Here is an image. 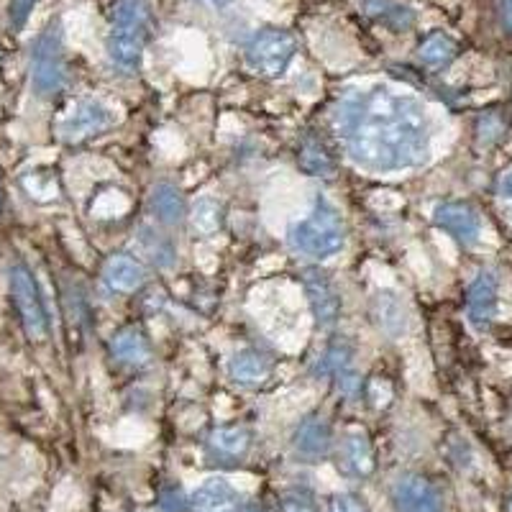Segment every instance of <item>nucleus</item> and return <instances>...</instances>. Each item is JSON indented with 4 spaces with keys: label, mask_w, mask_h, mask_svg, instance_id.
Masks as SVG:
<instances>
[{
    "label": "nucleus",
    "mask_w": 512,
    "mask_h": 512,
    "mask_svg": "<svg viewBox=\"0 0 512 512\" xmlns=\"http://www.w3.org/2000/svg\"><path fill=\"white\" fill-rule=\"evenodd\" d=\"M336 128L346 157L367 172L390 175L423 167L431 157L425 105L384 85L351 93L338 105Z\"/></svg>",
    "instance_id": "obj_1"
},
{
    "label": "nucleus",
    "mask_w": 512,
    "mask_h": 512,
    "mask_svg": "<svg viewBox=\"0 0 512 512\" xmlns=\"http://www.w3.org/2000/svg\"><path fill=\"white\" fill-rule=\"evenodd\" d=\"M287 244L305 259L328 262L346 246L344 218L323 195L315 200L310 216L297 221L287 233Z\"/></svg>",
    "instance_id": "obj_2"
},
{
    "label": "nucleus",
    "mask_w": 512,
    "mask_h": 512,
    "mask_svg": "<svg viewBox=\"0 0 512 512\" xmlns=\"http://www.w3.org/2000/svg\"><path fill=\"white\" fill-rule=\"evenodd\" d=\"M149 36V8L144 0H118L113 8L111 34H108V57L118 72L139 70L141 54Z\"/></svg>",
    "instance_id": "obj_3"
},
{
    "label": "nucleus",
    "mask_w": 512,
    "mask_h": 512,
    "mask_svg": "<svg viewBox=\"0 0 512 512\" xmlns=\"http://www.w3.org/2000/svg\"><path fill=\"white\" fill-rule=\"evenodd\" d=\"M67 82V64H64V36L62 24L52 21L41 31L31 52V85L39 98H54Z\"/></svg>",
    "instance_id": "obj_4"
},
{
    "label": "nucleus",
    "mask_w": 512,
    "mask_h": 512,
    "mask_svg": "<svg viewBox=\"0 0 512 512\" xmlns=\"http://www.w3.org/2000/svg\"><path fill=\"white\" fill-rule=\"evenodd\" d=\"M295 57V36L285 29H262L246 44V62L259 75L277 77Z\"/></svg>",
    "instance_id": "obj_5"
},
{
    "label": "nucleus",
    "mask_w": 512,
    "mask_h": 512,
    "mask_svg": "<svg viewBox=\"0 0 512 512\" xmlns=\"http://www.w3.org/2000/svg\"><path fill=\"white\" fill-rule=\"evenodd\" d=\"M8 282H11L13 303H16V310L18 315H21V323H24L26 333H29L34 341H41V338L47 336L49 323L34 274H31L24 264H13L11 274H8Z\"/></svg>",
    "instance_id": "obj_6"
},
{
    "label": "nucleus",
    "mask_w": 512,
    "mask_h": 512,
    "mask_svg": "<svg viewBox=\"0 0 512 512\" xmlns=\"http://www.w3.org/2000/svg\"><path fill=\"white\" fill-rule=\"evenodd\" d=\"M392 512H443V497L423 474H405L392 484Z\"/></svg>",
    "instance_id": "obj_7"
},
{
    "label": "nucleus",
    "mask_w": 512,
    "mask_h": 512,
    "mask_svg": "<svg viewBox=\"0 0 512 512\" xmlns=\"http://www.w3.org/2000/svg\"><path fill=\"white\" fill-rule=\"evenodd\" d=\"M113 123V113L108 105H103L100 100H80V103L67 113L62 123H59V134L64 141H82L88 136L100 134Z\"/></svg>",
    "instance_id": "obj_8"
},
{
    "label": "nucleus",
    "mask_w": 512,
    "mask_h": 512,
    "mask_svg": "<svg viewBox=\"0 0 512 512\" xmlns=\"http://www.w3.org/2000/svg\"><path fill=\"white\" fill-rule=\"evenodd\" d=\"M303 287L308 292L310 308H313L315 320L320 328L336 326L338 313H341V295H338L336 285L323 269L310 267L303 272Z\"/></svg>",
    "instance_id": "obj_9"
},
{
    "label": "nucleus",
    "mask_w": 512,
    "mask_h": 512,
    "mask_svg": "<svg viewBox=\"0 0 512 512\" xmlns=\"http://www.w3.org/2000/svg\"><path fill=\"white\" fill-rule=\"evenodd\" d=\"M433 221L438 228L454 236L459 244L474 246L482 236V218L477 210L466 203H441L433 210Z\"/></svg>",
    "instance_id": "obj_10"
},
{
    "label": "nucleus",
    "mask_w": 512,
    "mask_h": 512,
    "mask_svg": "<svg viewBox=\"0 0 512 512\" xmlns=\"http://www.w3.org/2000/svg\"><path fill=\"white\" fill-rule=\"evenodd\" d=\"M333 448V433L326 418L320 415H308L303 423L297 425L295 436H292V451L300 461L318 464L326 459Z\"/></svg>",
    "instance_id": "obj_11"
},
{
    "label": "nucleus",
    "mask_w": 512,
    "mask_h": 512,
    "mask_svg": "<svg viewBox=\"0 0 512 512\" xmlns=\"http://www.w3.org/2000/svg\"><path fill=\"white\" fill-rule=\"evenodd\" d=\"M497 277L492 272H479L466 290V313L474 328H487L497 315Z\"/></svg>",
    "instance_id": "obj_12"
},
{
    "label": "nucleus",
    "mask_w": 512,
    "mask_h": 512,
    "mask_svg": "<svg viewBox=\"0 0 512 512\" xmlns=\"http://www.w3.org/2000/svg\"><path fill=\"white\" fill-rule=\"evenodd\" d=\"M192 512H244L239 492L221 477H213L195 489L190 500Z\"/></svg>",
    "instance_id": "obj_13"
},
{
    "label": "nucleus",
    "mask_w": 512,
    "mask_h": 512,
    "mask_svg": "<svg viewBox=\"0 0 512 512\" xmlns=\"http://www.w3.org/2000/svg\"><path fill=\"white\" fill-rule=\"evenodd\" d=\"M251 448V433L241 425H223L216 428L208 438V451L216 456L223 464H236V461L246 459Z\"/></svg>",
    "instance_id": "obj_14"
},
{
    "label": "nucleus",
    "mask_w": 512,
    "mask_h": 512,
    "mask_svg": "<svg viewBox=\"0 0 512 512\" xmlns=\"http://www.w3.org/2000/svg\"><path fill=\"white\" fill-rule=\"evenodd\" d=\"M272 372V361L259 349H241L228 359V374L241 387H256Z\"/></svg>",
    "instance_id": "obj_15"
},
{
    "label": "nucleus",
    "mask_w": 512,
    "mask_h": 512,
    "mask_svg": "<svg viewBox=\"0 0 512 512\" xmlns=\"http://www.w3.org/2000/svg\"><path fill=\"white\" fill-rule=\"evenodd\" d=\"M103 280L113 292H123V295H128V292H136L141 285H144L146 272L144 267L136 262L134 256L116 254L108 259V264H105Z\"/></svg>",
    "instance_id": "obj_16"
},
{
    "label": "nucleus",
    "mask_w": 512,
    "mask_h": 512,
    "mask_svg": "<svg viewBox=\"0 0 512 512\" xmlns=\"http://www.w3.org/2000/svg\"><path fill=\"white\" fill-rule=\"evenodd\" d=\"M341 466L356 479H367L374 474V451L364 433H349L341 443Z\"/></svg>",
    "instance_id": "obj_17"
},
{
    "label": "nucleus",
    "mask_w": 512,
    "mask_h": 512,
    "mask_svg": "<svg viewBox=\"0 0 512 512\" xmlns=\"http://www.w3.org/2000/svg\"><path fill=\"white\" fill-rule=\"evenodd\" d=\"M361 13L392 31H408L415 24V13L395 0H361Z\"/></svg>",
    "instance_id": "obj_18"
},
{
    "label": "nucleus",
    "mask_w": 512,
    "mask_h": 512,
    "mask_svg": "<svg viewBox=\"0 0 512 512\" xmlns=\"http://www.w3.org/2000/svg\"><path fill=\"white\" fill-rule=\"evenodd\" d=\"M374 315H377L379 328L387 336L400 338L408 331V310L395 292H379L377 300H374Z\"/></svg>",
    "instance_id": "obj_19"
},
{
    "label": "nucleus",
    "mask_w": 512,
    "mask_h": 512,
    "mask_svg": "<svg viewBox=\"0 0 512 512\" xmlns=\"http://www.w3.org/2000/svg\"><path fill=\"white\" fill-rule=\"evenodd\" d=\"M152 213L164 226H175L185 221L187 203L172 185H159L152 192Z\"/></svg>",
    "instance_id": "obj_20"
},
{
    "label": "nucleus",
    "mask_w": 512,
    "mask_h": 512,
    "mask_svg": "<svg viewBox=\"0 0 512 512\" xmlns=\"http://www.w3.org/2000/svg\"><path fill=\"white\" fill-rule=\"evenodd\" d=\"M456 52H459V47H456V41L451 36L443 34V31H433L431 36H425L423 44L418 47V59L428 70H441V67L454 62Z\"/></svg>",
    "instance_id": "obj_21"
},
{
    "label": "nucleus",
    "mask_w": 512,
    "mask_h": 512,
    "mask_svg": "<svg viewBox=\"0 0 512 512\" xmlns=\"http://www.w3.org/2000/svg\"><path fill=\"white\" fill-rule=\"evenodd\" d=\"M111 351L121 364H128V367H141L149 361L152 351H149V341L144 338V333L139 331H121L118 336H113Z\"/></svg>",
    "instance_id": "obj_22"
},
{
    "label": "nucleus",
    "mask_w": 512,
    "mask_h": 512,
    "mask_svg": "<svg viewBox=\"0 0 512 512\" xmlns=\"http://www.w3.org/2000/svg\"><path fill=\"white\" fill-rule=\"evenodd\" d=\"M190 216L192 226H195L200 236H213L221 228V205H218L216 198H208V195L200 198L198 203L192 205Z\"/></svg>",
    "instance_id": "obj_23"
},
{
    "label": "nucleus",
    "mask_w": 512,
    "mask_h": 512,
    "mask_svg": "<svg viewBox=\"0 0 512 512\" xmlns=\"http://www.w3.org/2000/svg\"><path fill=\"white\" fill-rule=\"evenodd\" d=\"M300 164H303L310 175H315V177H331L333 167H336L331 159V154L326 152V146L315 139L305 141L303 144V149H300Z\"/></svg>",
    "instance_id": "obj_24"
},
{
    "label": "nucleus",
    "mask_w": 512,
    "mask_h": 512,
    "mask_svg": "<svg viewBox=\"0 0 512 512\" xmlns=\"http://www.w3.org/2000/svg\"><path fill=\"white\" fill-rule=\"evenodd\" d=\"M141 249L146 251V256L157 267H172V262H175V246L169 244V239H164L162 233L157 231L144 228V233H141Z\"/></svg>",
    "instance_id": "obj_25"
},
{
    "label": "nucleus",
    "mask_w": 512,
    "mask_h": 512,
    "mask_svg": "<svg viewBox=\"0 0 512 512\" xmlns=\"http://www.w3.org/2000/svg\"><path fill=\"white\" fill-rule=\"evenodd\" d=\"M351 369V349L349 344L344 341H338V344L328 346V351L323 354L318 364L320 374H331V377H338V374H344Z\"/></svg>",
    "instance_id": "obj_26"
},
{
    "label": "nucleus",
    "mask_w": 512,
    "mask_h": 512,
    "mask_svg": "<svg viewBox=\"0 0 512 512\" xmlns=\"http://www.w3.org/2000/svg\"><path fill=\"white\" fill-rule=\"evenodd\" d=\"M280 512H318V502L310 489L287 487L280 495Z\"/></svg>",
    "instance_id": "obj_27"
},
{
    "label": "nucleus",
    "mask_w": 512,
    "mask_h": 512,
    "mask_svg": "<svg viewBox=\"0 0 512 512\" xmlns=\"http://www.w3.org/2000/svg\"><path fill=\"white\" fill-rule=\"evenodd\" d=\"M328 512H369L367 505L354 495H333Z\"/></svg>",
    "instance_id": "obj_28"
},
{
    "label": "nucleus",
    "mask_w": 512,
    "mask_h": 512,
    "mask_svg": "<svg viewBox=\"0 0 512 512\" xmlns=\"http://www.w3.org/2000/svg\"><path fill=\"white\" fill-rule=\"evenodd\" d=\"M39 3V0H11V21L16 29H21V26L29 21L31 11H34V6Z\"/></svg>",
    "instance_id": "obj_29"
},
{
    "label": "nucleus",
    "mask_w": 512,
    "mask_h": 512,
    "mask_svg": "<svg viewBox=\"0 0 512 512\" xmlns=\"http://www.w3.org/2000/svg\"><path fill=\"white\" fill-rule=\"evenodd\" d=\"M497 192L505 203H512V167L505 169L500 175V182H497Z\"/></svg>",
    "instance_id": "obj_30"
},
{
    "label": "nucleus",
    "mask_w": 512,
    "mask_h": 512,
    "mask_svg": "<svg viewBox=\"0 0 512 512\" xmlns=\"http://www.w3.org/2000/svg\"><path fill=\"white\" fill-rule=\"evenodd\" d=\"M502 24L512 34V0H502Z\"/></svg>",
    "instance_id": "obj_31"
},
{
    "label": "nucleus",
    "mask_w": 512,
    "mask_h": 512,
    "mask_svg": "<svg viewBox=\"0 0 512 512\" xmlns=\"http://www.w3.org/2000/svg\"><path fill=\"white\" fill-rule=\"evenodd\" d=\"M210 3H216V6H226L228 0H210Z\"/></svg>",
    "instance_id": "obj_32"
},
{
    "label": "nucleus",
    "mask_w": 512,
    "mask_h": 512,
    "mask_svg": "<svg viewBox=\"0 0 512 512\" xmlns=\"http://www.w3.org/2000/svg\"><path fill=\"white\" fill-rule=\"evenodd\" d=\"M505 512H512V497H510V500H507V505H505Z\"/></svg>",
    "instance_id": "obj_33"
}]
</instances>
